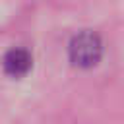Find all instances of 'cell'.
<instances>
[{
	"label": "cell",
	"instance_id": "cell-1",
	"mask_svg": "<svg viewBox=\"0 0 124 124\" xmlns=\"http://www.w3.org/2000/svg\"><path fill=\"white\" fill-rule=\"evenodd\" d=\"M101 50H103L101 41L91 31H83L76 35L70 43V58L76 66H81V68L95 66L101 58Z\"/></svg>",
	"mask_w": 124,
	"mask_h": 124
},
{
	"label": "cell",
	"instance_id": "cell-2",
	"mask_svg": "<svg viewBox=\"0 0 124 124\" xmlns=\"http://www.w3.org/2000/svg\"><path fill=\"white\" fill-rule=\"evenodd\" d=\"M31 62H33L31 54L25 48H12L4 56V70H6V74H10L14 78H19V76L29 72Z\"/></svg>",
	"mask_w": 124,
	"mask_h": 124
}]
</instances>
